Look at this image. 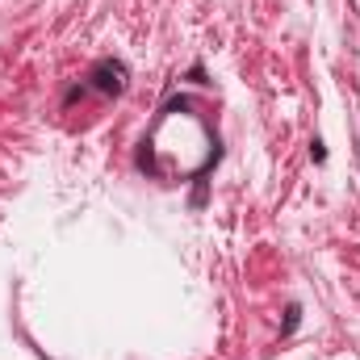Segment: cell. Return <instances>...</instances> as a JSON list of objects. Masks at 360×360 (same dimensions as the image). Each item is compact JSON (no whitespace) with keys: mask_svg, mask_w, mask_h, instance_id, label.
I'll use <instances>...</instances> for the list:
<instances>
[{"mask_svg":"<svg viewBox=\"0 0 360 360\" xmlns=\"http://www.w3.org/2000/svg\"><path fill=\"white\" fill-rule=\"evenodd\" d=\"M92 80H96V89L101 92H122L126 89V68L113 63V59H101V63L92 68Z\"/></svg>","mask_w":360,"mask_h":360,"instance_id":"6da1fadb","label":"cell"}]
</instances>
